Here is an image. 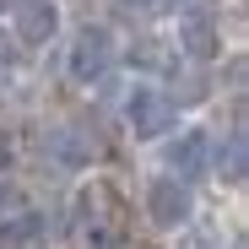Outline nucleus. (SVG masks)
<instances>
[{
	"instance_id": "nucleus-3",
	"label": "nucleus",
	"mask_w": 249,
	"mask_h": 249,
	"mask_svg": "<svg viewBox=\"0 0 249 249\" xmlns=\"http://www.w3.org/2000/svg\"><path fill=\"white\" fill-rule=\"evenodd\" d=\"M212 152L217 146H212V136H206L200 124H174V130L162 136V174L195 184V179L212 174Z\"/></svg>"
},
{
	"instance_id": "nucleus-11",
	"label": "nucleus",
	"mask_w": 249,
	"mask_h": 249,
	"mask_svg": "<svg viewBox=\"0 0 249 249\" xmlns=\"http://www.w3.org/2000/svg\"><path fill=\"white\" fill-rule=\"evenodd\" d=\"M11 162H17V141H11L6 130H0V174H6V168H11Z\"/></svg>"
},
{
	"instance_id": "nucleus-13",
	"label": "nucleus",
	"mask_w": 249,
	"mask_h": 249,
	"mask_svg": "<svg viewBox=\"0 0 249 249\" xmlns=\"http://www.w3.org/2000/svg\"><path fill=\"white\" fill-rule=\"evenodd\" d=\"M11 6H17V0H0V17H6V11H11Z\"/></svg>"
},
{
	"instance_id": "nucleus-7",
	"label": "nucleus",
	"mask_w": 249,
	"mask_h": 249,
	"mask_svg": "<svg viewBox=\"0 0 249 249\" xmlns=\"http://www.w3.org/2000/svg\"><path fill=\"white\" fill-rule=\"evenodd\" d=\"M44 152H49L54 162H65V168H81V162L98 157V141H92L87 130H76V124H54L49 141H44Z\"/></svg>"
},
{
	"instance_id": "nucleus-2",
	"label": "nucleus",
	"mask_w": 249,
	"mask_h": 249,
	"mask_svg": "<svg viewBox=\"0 0 249 249\" xmlns=\"http://www.w3.org/2000/svg\"><path fill=\"white\" fill-rule=\"evenodd\" d=\"M141 212L157 233H179V228L195 222V190L174 174H152L146 190H141Z\"/></svg>"
},
{
	"instance_id": "nucleus-10",
	"label": "nucleus",
	"mask_w": 249,
	"mask_h": 249,
	"mask_svg": "<svg viewBox=\"0 0 249 249\" xmlns=\"http://www.w3.org/2000/svg\"><path fill=\"white\" fill-rule=\"evenodd\" d=\"M6 65H17V38H11L6 17H0V71H6Z\"/></svg>"
},
{
	"instance_id": "nucleus-8",
	"label": "nucleus",
	"mask_w": 249,
	"mask_h": 249,
	"mask_svg": "<svg viewBox=\"0 0 249 249\" xmlns=\"http://www.w3.org/2000/svg\"><path fill=\"white\" fill-rule=\"evenodd\" d=\"M38 233H44V217L38 212H6L0 217V249H27Z\"/></svg>"
},
{
	"instance_id": "nucleus-6",
	"label": "nucleus",
	"mask_w": 249,
	"mask_h": 249,
	"mask_svg": "<svg viewBox=\"0 0 249 249\" xmlns=\"http://www.w3.org/2000/svg\"><path fill=\"white\" fill-rule=\"evenodd\" d=\"M6 17H11L17 49H44L49 38L60 33V0H17Z\"/></svg>"
},
{
	"instance_id": "nucleus-1",
	"label": "nucleus",
	"mask_w": 249,
	"mask_h": 249,
	"mask_svg": "<svg viewBox=\"0 0 249 249\" xmlns=\"http://www.w3.org/2000/svg\"><path fill=\"white\" fill-rule=\"evenodd\" d=\"M124 124H130L136 141H162L179 124V98L157 81H130L124 92Z\"/></svg>"
},
{
	"instance_id": "nucleus-12",
	"label": "nucleus",
	"mask_w": 249,
	"mask_h": 249,
	"mask_svg": "<svg viewBox=\"0 0 249 249\" xmlns=\"http://www.w3.org/2000/svg\"><path fill=\"white\" fill-rule=\"evenodd\" d=\"M6 212H11V190L0 184V217H6Z\"/></svg>"
},
{
	"instance_id": "nucleus-5",
	"label": "nucleus",
	"mask_w": 249,
	"mask_h": 249,
	"mask_svg": "<svg viewBox=\"0 0 249 249\" xmlns=\"http://www.w3.org/2000/svg\"><path fill=\"white\" fill-rule=\"evenodd\" d=\"M174 44H179L184 60L212 65V60H222V27H217V17L206 11V6H190V11H179V22H174Z\"/></svg>"
},
{
	"instance_id": "nucleus-4",
	"label": "nucleus",
	"mask_w": 249,
	"mask_h": 249,
	"mask_svg": "<svg viewBox=\"0 0 249 249\" xmlns=\"http://www.w3.org/2000/svg\"><path fill=\"white\" fill-rule=\"evenodd\" d=\"M114 65V33L108 27H81L71 38V54H65V71L76 87H92V81H103Z\"/></svg>"
},
{
	"instance_id": "nucleus-14",
	"label": "nucleus",
	"mask_w": 249,
	"mask_h": 249,
	"mask_svg": "<svg viewBox=\"0 0 249 249\" xmlns=\"http://www.w3.org/2000/svg\"><path fill=\"white\" fill-rule=\"evenodd\" d=\"M124 6H152V0H124Z\"/></svg>"
},
{
	"instance_id": "nucleus-9",
	"label": "nucleus",
	"mask_w": 249,
	"mask_h": 249,
	"mask_svg": "<svg viewBox=\"0 0 249 249\" xmlns=\"http://www.w3.org/2000/svg\"><path fill=\"white\" fill-rule=\"evenodd\" d=\"M212 174H217L228 190H238V184H244V130H233V136H228V146H222V152H212Z\"/></svg>"
}]
</instances>
